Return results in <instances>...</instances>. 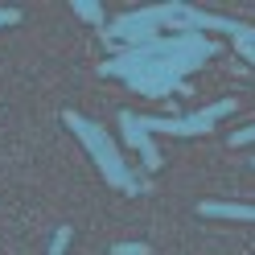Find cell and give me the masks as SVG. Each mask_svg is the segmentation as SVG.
<instances>
[{
	"mask_svg": "<svg viewBox=\"0 0 255 255\" xmlns=\"http://www.w3.org/2000/svg\"><path fill=\"white\" fill-rule=\"evenodd\" d=\"M62 120H66V128L87 144V152L95 156V165H99V173L107 177V185H116V189H124V194H136V177H132V169H128V161H124V152L111 144V136L103 132L99 124H91V120H83L78 111H62Z\"/></svg>",
	"mask_w": 255,
	"mask_h": 255,
	"instance_id": "obj_1",
	"label": "cell"
},
{
	"mask_svg": "<svg viewBox=\"0 0 255 255\" xmlns=\"http://www.w3.org/2000/svg\"><path fill=\"white\" fill-rule=\"evenodd\" d=\"M173 21V4H152V8H136V12H124V17L107 29L111 41H128V45H148L156 41V25H169Z\"/></svg>",
	"mask_w": 255,
	"mask_h": 255,
	"instance_id": "obj_2",
	"label": "cell"
},
{
	"mask_svg": "<svg viewBox=\"0 0 255 255\" xmlns=\"http://www.w3.org/2000/svg\"><path fill=\"white\" fill-rule=\"evenodd\" d=\"M239 103L235 99H218L214 107H206V111H194V116H185V120H161V116H140V128L144 132H169V136H206L214 128V120L222 116H231Z\"/></svg>",
	"mask_w": 255,
	"mask_h": 255,
	"instance_id": "obj_3",
	"label": "cell"
},
{
	"mask_svg": "<svg viewBox=\"0 0 255 255\" xmlns=\"http://www.w3.org/2000/svg\"><path fill=\"white\" fill-rule=\"evenodd\" d=\"M120 128H124L128 144L144 152V169H161V148H156V144H152V136L140 128V116H136V111H128V107H124V111H120Z\"/></svg>",
	"mask_w": 255,
	"mask_h": 255,
	"instance_id": "obj_4",
	"label": "cell"
},
{
	"mask_svg": "<svg viewBox=\"0 0 255 255\" xmlns=\"http://www.w3.org/2000/svg\"><path fill=\"white\" fill-rule=\"evenodd\" d=\"M198 214H206V218H239V222H255V206H243V202H202Z\"/></svg>",
	"mask_w": 255,
	"mask_h": 255,
	"instance_id": "obj_5",
	"label": "cell"
},
{
	"mask_svg": "<svg viewBox=\"0 0 255 255\" xmlns=\"http://www.w3.org/2000/svg\"><path fill=\"white\" fill-rule=\"evenodd\" d=\"M70 8H74V12H78V17H83V21H91L95 29L103 25V4H99V0H74Z\"/></svg>",
	"mask_w": 255,
	"mask_h": 255,
	"instance_id": "obj_6",
	"label": "cell"
},
{
	"mask_svg": "<svg viewBox=\"0 0 255 255\" xmlns=\"http://www.w3.org/2000/svg\"><path fill=\"white\" fill-rule=\"evenodd\" d=\"M66 247H70V227H58L54 231V243H50L45 255H66Z\"/></svg>",
	"mask_w": 255,
	"mask_h": 255,
	"instance_id": "obj_7",
	"label": "cell"
},
{
	"mask_svg": "<svg viewBox=\"0 0 255 255\" xmlns=\"http://www.w3.org/2000/svg\"><path fill=\"white\" fill-rule=\"evenodd\" d=\"M152 247L148 243H116V247H111V255H148Z\"/></svg>",
	"mask_w": 255,
	"mask_h": 255,
	"instance_id": "obj_8",
	"label": "cell"
},
{
	"mask_svg": "<svg viewBox=\"0 0 255 255\" xmlns=\"http://www.w3.org/2000/svg\"><path fill=\"white\" fill-rule=\"evenodd\" d=\"M231 144H235V148H243V144H255V124H251V128H239V132L231 136Z\"/></svg>",
	"mask_w": 255,
	"mask_h": 255,
	"instance_id": "obj_9",
	"label": "cell"
},
{
	"mask_svg": "<svg viewBox=\"0 0 255 255\" xmlns=\"http://www.w3.org/2000/svg\"><path fill=\"white\" fill-rule=\"evenodd\" d=\"M21 21V8H0V29L4 25H17Z\"/></svg>",
	"mask_w": 255,
	"mask_h": 255,
	"instance_id": "obj_10",
	"label": "cell"
},
{
	"mask_svg": "<svg viewBox=\"0 0 255 255\" xmlns=\"http://www.w3.org/2000/svg\"><path fill=\"white\" fill-rule=\"evenodd\" d=\"M235 50H239V54H243V58L251 62V66H255V45H247V41H235Z\"/></svg>",
	"mask_w": 255,
	"mask_h": 255,
	"instance_id": "obj_11",
	"label": "cell"
},
{
	"mask_svg": "<svg viewBox=\"0 0 255 255\" xmlns=\"http://www.w3.org/2000/svg\"><path fill=\"white\" fill-rule=\"evenodd\" d=\"M251 169H255V156H251Z\"/></svg>",
	"mask_w": 255,
	"mask_h": 255,
	"instance_id": "obj_12",
	"label": "cell"
}]
</instances>
